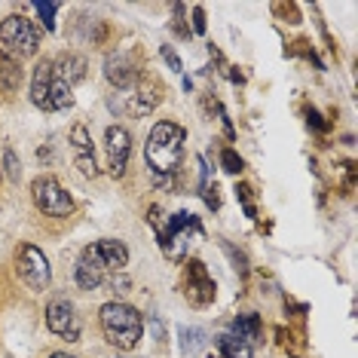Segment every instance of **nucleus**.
Returning a JSON list of instances; mask_svg holds the SVG:
<instances>
[{
	"mask_svg": "<svg viewBox=\"0 0 358 358\" xmlns=\"http://www.w3.org/2000/svg\"><path fill=\"white\" fill-rule=\"evenodd\" d=\"M46 328H50L55 337L68 340V343H77L80 340V331H83V324H80V315L71 300L64 297H55L50 306H46Z\"/></svg>",
	"mask_w": 358,
	"mask_h": 358,
	"instance_id": "9d476101",
	"label": "nucleus"
},
{
	"mask_svg": "<svg viewBox=\"0 0 358 358\" xmlns=\"http://www.w3.org/2000/svg\"><path fill=\"white\" fill-rule=\"evenodd\" d=\"M224 251H227V255H230V257H233L236 270H239L242 275H245V273H248V260H245V255H242V251H233L230 245H227V242H224Z\"/></svg>",
	"mask_w": 358,
	"mask_h": 358,
	"instance_id": "cd10ccee",
	"label": "nucleus"
},
{
	"mask_svg": "<svg viewBox=\"0 0 358 358\" xmlns=\"http://www.w3.org/2000/svg\"><path fill=\"white\" fill-rule=\"evenodd\" d=\"M190 239H202V224L190 211H178L172 215L159 230V248L169 260H181Z\"/></svg>",
	"mask_w": 358,
	"mask_h": 358,
	"instance_id": "423d86ee",
	"label": "nucleus"
},
{
	"mask_svg": "<svg viewBox=\"0 0 358 358\" xmlns=\"http://www.w3.org/2000/svg\"><path fill=\"white\" fill-rule=\"evenodd\" d=\"M184 126L172 123V120H159L144 144V159H148L150 175H178V166L184 159Z\"/></svg>",
	"mask_w": 358,
	"mask_h": 358,
	"instance_id": "f03ea898",
	"label": "nucleus"
},
{
	"mask_svg": "<svg viewBox=\"0 0 358 358\" xmlns=\"http://www.w3.org/2000/svg\"><path fill=\"white\" fill-rule=\"evenodd\" d=\"M206 6H193V34H206Z\"/></svg>",
	"mask_w": 358,
	"mask_h": 358,
	"instance_id": "bb28decb",
	"label": "nucleus"
},
{
	"mask_svg": "<svg viewBox=\"0 0 358 358\" xmlns=\"http://www.w3.org/2000/svg\"><path fill=\"white\" fill-rule=\"evenodd\" d=\"M104 77H108V83L117 86V89H132V86H138L141 68H138L135 55H129V52H110L108 59H104Z\"/></svg>",
	"mask_w": 358,
	"mask_h": 358,
	"instance_id": "9b49d317",
	"label": "nucleus"
},
{
	"mask_svg": "<svg viewBox=\"0 0 358 358\" xmlns=\"http://www.w3.org/2000/svg\"><path fill=\"white\" fill-rule=\"evenodd\" d=\"M15 273H19V279L28 285L31 291H46L52 282V266L46 255L40 251L37 245H31V242H22L19 248H15Z\"/></svg>",
	"mask_w": 358,
	"mask_h": 358,
	"instance_id": "0eeeda50",
	"label": "nucleus"
},
{
	"mask_svg": "<svg viewBox=\"0 0 358 358\" xmlns=\"http://www.w3.org/2000/svg\"><path fill=\"white\" fill-rule=\"evenodd\" d=\"M99 322H101L104 340H108L113 349H120V352H132L138 346V340H141V334H144L141 313H138L135 306L123 303V300L104 303L99 309Z\"/></svg>",
	"mask_w": 358,
	"mask_h": 358,
	"instance_id": "7ed1b4c3",
	"label": "nucleus"
},
{
	"mask_svg": "<svg viewBox=\"0 0 358 358\" xmlns=\"http://www.w3.org/2000/svg\"><path fill=\"white\" fill-rule=\"evenodd\" d=\"M206 202H208L211 208L221 206V196H217V187H206Z\"/></svg>",
	"mask_w": 358,
	"mask_h": 358,
	"instance_id": "2f4dec72",
	"label": "nucleus"
},
{
	"mask_svg": "<svg viewBox=\"0 0 358 358\" xmlns=\"http://www.w3.org/2000/svg\"><path fill=\"white\" fill-rule=\"evenodd\" d=\"M129 264V248L120 239H99L83 248L77 260L74 279L83 291H95L99 285L113 273H123Z\"/></svg>",
	"mask_w": 358,
	"mask_h": 358,
	"instance_id": "f257e3e1",
	"label": "nucleus"
},
{
	"mask_svg": "<svg viewBox=\"0 0 358 358\" xmlns=\"http://www.w3.org/2000/svg\"><path fill=\"white\" fill-rule=\"evenodd\" d=\"M159 55H162V59H166L169 68H172V74H184V64H181V59H178V52L172 50V46H162Z\"/></svg>",
	"mask_w": 358,
	"mask_h": 358,
	"instance_id": "a878e982",
	"label": "nucleus"
},
{
	"mask_svg": "<svg viewBox=\"0 0 358 358\" xmlns=\"http://www.w3.org/2000/svg\"><path fill=\"white\" fill-rule=\"evenodd\" d=\"M306 117H309V126L322 129V132H324V129H328V123H322V117H319V113H315V110H309V108H306Z\"/></svg>",
	"mask_w": 358,
	"mask_h": 358,
	"instance_id": "473e14b6",
	"label": "nucleus"
},
{
	"mask_svg": "<svg viewBox=\"0 0 358 358\" xmlns=\"http://www.w3.org/2000/svg\"><path fill=\"white\" fill-rule=\"evenodd\" d=\"M178 334H181V349L187 355H196L199 349L206 346V331H202V328H187V324H184Z\"/></svg>",
	"mask_w": 358,
	"mask_h": 358,
	"instance_id": "a211bd4d",
	"label": "nucleus"
},
{
	"mask_svg": "<svg viewBox=\"0 0 358 358\" xmlns=\"http://www.w3.org/2000/svg\"><path fill=\"white\" fill-rule=\"evenodd\" d=\"M129 153H132V135L123 126L108 129V159H110V175L123 178L129 166Z\"/></svg>",
	"mask_w": 358,
	"mask_h": 358,
	"instance_id": "f8f14e48",
	"label": "nucleus"
},
{
	"mask_svg": "<svg viewBox=\"0 0 358 358\" xmlns=\"http://www.w3.org/2000/svg\"><path fill=\"white\" fill-rule=\"evenodd\" d=\"M31 101L34 108L55 113V110H68L74 104V89L64 80H59L52 68V59H40L34 64V74H31Z\"/></svg>",
	"mask_w": 358,
	"mask_h": 358,
	"instance_id": "20e7f679",
	"label": "nucleus"
},
{
	"mask_svg": "<svg viewBox=\"0 0 358 358\" xmlns=\"http://www.w3.org/2000/svg\"><path fill=\"white\" fill-rule=\"evenodd\" d=\"M25 80V71H22V62L15 55L0 50V92L3 95H15Z\"/></svg>",
	"mask_w": 358,
	"mask_h": 358,
	"instance_id": "ddd939ff",
	"label": "nucleus"
},
{
	"mask_svg": "<svg viewBox=\"0 0 358 358\" xmlns=\"http://www.w3.org/2000/svg\"><path fill=\"white\" fill-rule=\"evenodd\" d=\"M71 144H74L77 157H92V138H89V129L83 123L71 129Z\"/></svg>",
	"mask_w": 358,
	"mask_h": 358,
	"instance_id": "6ab92c4d",
	"label": "nucleus"
},
{
	"mask_svg": "<svg viewBox=\"0 0 358 358\" xmlns=\"http://www.w3.org/2000/svg\"><path fill=\"white\" fill-rule=\"evenodd\" d=\"M184 10H187L184 3H175V6H172V13H175L172 28H175V34H178V37H190V28L184 25Z\"/></svg>",
	"mask_w": 358,
	"mask_h": 358,
	"instance_id": "393cba45",
	"label": "nucleus"
},
{
	"mask_svg": "<svg viewBox=\"0 0 358 358\" xmlns=\"http://www.w3.org/2000/svg\"><path fill=\"white\" fill-rule=\"evenodd\" d=\"M50 358H74V355H68V352H52Z\"/></svg>",
	"mask_w": 358,
	"mask_h": 358,
	"instance_id": "72a5a7b5",
	"label": "nucleus"
},
{
	"mask_svg": "<svg viewBox=\"0 0 358 358\" xmlns=\"http://www.w3.org/2000/svg\"><path fill=\"white\" fill-rule=\"evenodd\" d=\"M230 334L239 340H245L248 346H255V343H260V337H264V322H260L257 313H242L233 319Z\"/></svg>",
	"mask_w": 358,
	"mask_h": 358,
	"instance_id": "4468645a",
	"label": "nucleus"
},
{
	"mask_svg": "<svg viewBox=\"0 0 358 358\" xmlns=\"http://www.w3.org/2000/svg\"><path fill=\"white\" fill-rule=\"evenodd\" d=\"M184 297L199 309L215 303L217 285L208 275V266L202 264V260H187V266H184Z\"/></svg>",
	"mask_w": 358,
	"mask_h": 358,
	"instance_id": "1a4fd4ad",
	"label": "nucleus"
},
{
	"mask_svg": "<svg viewBox=\"0 0 358 358\" xmlns=\"http://www.w3.org/2000/svg\"><path fill=\"white\" fill-rule=\"evenodd\" d=\"M52 68H55V74H59V80H64L71 89H74V83H80V80H86V59L83 55L68 52V55H62V59H55Z\"/></svg>",
	"mask_w": 358,
	"mask_h": 358,
	"instance_id": "2eb2a0df",
	"label": "nucleus"
},
{
	"mask_svg": "<svg viewBox=\"0 0 358 358\" xmlns=\"http://www.w3.org/2000/svg\"><path fill=\"white\" fill-rule=\"evenodd\" d=\"M236 199L242 202V208H245L248 217H257V208H255V199H251V187H248V184H239V187H236Z\"/></svg>",
	"mask_w": 358,
	"mask_h": 358,
	"instance_id": "b1692460",
	"label": "nucleus"
},
{
	"mask_svg": "<svg viewBox=\"0 0 358 358\" xmlns=\"http://www.w3.org/2000/svg\"><path fill=\"white\" fill-rule=\"evenodd\" d=\"M217 349H221V358H255V349H251L245 340L233 337L230 331L217 337Z\"/></svg>",
	"mask_w": 358,
	"mask_h": 358,
	"instance_id": "f3484780",
	"label": "nucleus"
},
{
	"mask_svg": "<svg viewBox=\"0 0 358 358\" xmlns=\"http://www.w3.org/2000/svg\"><path fill=\"white\" fill-rule=\"evenodd\" d=\"M275 337H279V346H282L288 355H300V352H303V343H300V340H297L291 331L279 328V331H275Z\"/></svg>",
	"mask_w": 358,
	"mask_h": 358,
	"instance_id": "4be33fe9",
	"label": "nucleus"
},
{
	"mask_svg": "<svg viewBox=\"0 0 358 358\" xmlns=\"http://www.w3.org/2000/svg\"><path fill=\"white\" fill-rule=\"evenodd\" d=\"M221 166H224V172H227V175H239L242 169H245V162H242V157H239L236 150L224 148V150H221Z\"/></svg>",
	"mask_w": 358,
	"mask_h": 358,
	"instance_id": "412c9836",
	"label": "nucleus"
},
{
	"mask_svg": "<svg viewBox=\"0 0 358 358\" xmlns=\"http://www.w3.org/2000/svg\"><path fill=\"white\" fill-rule=\"evenodd\" d=\"M40 40H43V28L37 22H31L28 15L13 13L0 22V43H3V52L15 55V59H28V55H37Z\"/></svg>",
	"mask_w": 358,
	"mask_h": 358,
	"instance_id": "39448f33",
	"label": "nucleus"
},
{
	"mask_svg": "<svg viewBox=\"0 0 358 358\" xmlns=\"http://www.w3.org/2000/svg\"><path fill=\"white\" fill-rule=\"evenodd\" d=\"M153 187H166V190H172L175 187V175H153Z\"/></svg>",
	"mask_w": 358,
	"mask_h": 358,
	"instance_id": "7c9ffc66",
	"label": "nucleus"
},
{
	"mask_svg": "<svg viewBox=\"0 0 358 358\" xmlns=\"http://www.w3.org/2000/svg\"><path fill=\"white\" fill-rule=\"evenodd\" d=\"M31 10L40 15V22H43L46 31H55V15H59L62 3H46V0H40V3H31Z\"/></svg>",
	"mask_w": 358,
	"mask_h": 358,
	"instance_id": "aec40b11",
	"label": "nucleus"
},
{
	"mask_svg": "<svg viewBox=\"0 0 358 358\" xmlns=\"http://www.w3.org/2000/svg\"><path fill=\"white\" fill-rule=\"evenodd\" d=\"M3 172H6V178H10L13 184H19V178H22V162H19V157H15V150H6V153H3Z\"/></svg>",
	"mask_w": 358,
	"mask_h": 358,
	"instance_id": "5701e85b",
	"label": "nucleus"
},
{
	"mask_svg": "<svg viewBox=\"0 0 358 358\" xmlns=\"http://www.w3.org/2000/svg\"><path fill=\"white\" fill-rule=\"evenodd\" d=\"M31 199H34L37 211H43V215H50V217H71L74 215V199H71V193L64 190L52 175L34 178V184H31Z\"/></svg>",
	"mask_w": 358,
	"mask_h": 358,
	"instance_id": "6e6552de",
	"label": "nucleus"
},
{
	"mask_svg": "<svg viewBox=\"0 0 358 358\" xmlns=\"http://www.w3.org/2000/svg\"><path fill=\"white\" fill-rule=\"evenodd\" d=\"M77 169L83 172L86 178H95L99 175V169H95V157H77Z\"/></svg>",
	"mask_w": 358,
	"mask_h": 358,
	"instance_id": "c85d7f7f",
	"label": "nucleus"
},
{
	"mask_svg": "<svg viewBox=\"0 0 358 358\" xmlns=\"http://www.w3.org/2000/svg\"><path fill=\"white\" fill-rule=\"evenodd\" d=\"M132 89H135V92L126 95V99H129V113L144 117V113H150L159 104V89L157 86H132Z\"/></svg>",
	"mask_w": 358,
	"mask_h": 358,
	"instance_id": "dca6fc26",
	"label": "nucleus"
},
{
	"mask_svg": "<svg viewBox=\"0 0 358 358\" xmlns=\"http://www.w3.org/2000/svg\"><path fill=\"white\" fill-rule=\"evenodd\" d=\"M110 288L117 291V294H126V291H129V279H126L123 273H113L110 275Z\"/></svg>",
	"mask_w": 358,
	"mask_h": 358,
	"instance_id": "c756f323",
	"label": "nucleus"
}]
</instances>
